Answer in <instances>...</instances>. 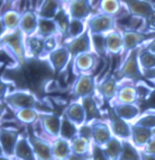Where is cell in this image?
<instances>
[{
	"label": "cell",
	"instance_id": "8fae6325",
	"mask_svg": "<svg viewBox=\"0 0 155 160\" xmlns=\"http://www.w3.org/2000/svg\"><path fill=\"white\" fill-rule=\"evenodd\" d=\"M131 16L148 20L155 13V8L151 0H120Z\"/></svg>",
	"mask_w": 155,
	"mask_h": 160
},
{
	"label": "cell",
	"instance_id": "ba28073f",
	"mask_svg": "<svg viewBox=\"0 0 155 160\" xmlns=\"http://www.w3.org/2000/svg\"><path fill=\"white\" fill-rule=\"evenodd\" d=\"M98 57L94 52L84 53L72 58V70L73 73L80 75H92V71L96 68L98 62Z\"/></svg>",
	"mask_w": 155,
	"mask_h": 160
},
{
	"label": "cell",
	"instance_id": "9a60e30c",
	"mask_svg": "<svg viewBox=\"0 0 155 160\" xmlns=\"http://www.w3.org/2000/svg\"><path fill=\"white\" fill-rule=\"evenodd\" d=\"M27 137L33 147L34 153H35L37 160H55L50 142L43 139L42 137L36 136L34 133H29Z\"/></svg>",
	"mask_w": 155,
	"mask_h": 160
},
{
	"label": "cell",
	"instance_id": "f1b7e54d",
	"mask_svg": "<svg viewBox=\"0 0 155 160\" xmlns=\"http://www.w3.org/2000/svg\"><path fill=\"white\" fill-rule=\"evenodd\" d=\"M21 19H22V13L19 12L16 9H10L6 11L5 13L1 14V20L0 23L5 25L7 29V32H13L16 30L20 29Z\"/></svg>",
	"mask_w": 155,
	"mask_h": 160
},
{
	"label": "cell",
	"instance_id": "ab89813d",
	"mask_svg": "<svg viewBox=\"0 0 155 160\" xmlns=\"http://www.w3.org/2000/svg\"><path fill=\"white\" fill-rule=\"evenodd\" d=\"M93 51L98 56H107L106 34H91Z\"/></svg>",
	"mask_w": 155,
	"mask_h": 160
},
{
	"label": "cell",
	"instance_id": "cb8c5ba5",
	"mask_svg": "<svg viewBox=\"0 0 155 160\" xmlns=\"http://www.w3.org/2000/svg\"><path fill=\"white\" fill-rule=\"evenodd\" d=\"M63 5L59 0H42L40 5L36 8L35 11L42 18L55 19L62 10Z\"/></svg>",
	"mask_w": 155,
	"mask_h": 160
},
{
	"label": "cell",
	"instance_id": "f5cc1de1",
	"mask_svg": "<svg viewBox=\"0 0 155 160\" xmlns=\"http://www.w3.org/2000/svg\"><path fill=\"white\" fill-rule=\"evenodd\" d=\"M0 160H14V159H10V158L5 157V156H1V157H0Z\"/></svg>",
	"mask_w": 155,
	"mask_h": 160
},
{
	"label": "cell",
	"instance_id": "5b68a950",
	"mask_svg": "<svg viewBox=\"0 0 155 160\" xmlns=\"http://www.w3.org/2000/svg\"><path fill=\"white\" fill-rule=\"evenodd\" d=\"M87 29L91 34H107L113 30L117 29V20L115 17L108 14L92 13L91 17L87 20Z\"/></svg>",
	"mask_w": 155,
	"mask_h": 160
},
{
	"label": "cell",
	"instance_id": "836d02e7",
	"mask_svg": "<svg viewBox=\"0 0 155 160\" xmlns=\"http://www.w3.org/2000/svg\"><path fill=\"white\" fill-rule=\"evenodd\" d=\"M13 113H14V118L21 124H25V125L34 124L36 121L40 120V114H42L36 109H21L13 112Z\"/></svg>",
	"mask_w": 155,
	"mask_h": 160
},
{
	"label": "cell",
	"instance_id": "2e32d148",
	"mask_svg": "<svg viewBox=\"0 0 155 160\" xmlns=\"http://www.w3.org/2000/svg\"><path fill=\"white\" fill-rule=\"evenodd\" d=\"M62 115H57L55 113H43L40 114V123L43 131L49 135L53 139L60 137Z\"/></svg>",
	"mask_w": 155,
	"mask_h": 160
},
{
	"label": "cell",
	"instance_id": "d590c367",
	"mask_svg": "<svg viewBox=\"0 0 155 160\" xmlns=\"http://www.w3.org/2000/svg\"><path fill=\"white\" fill-rule=\"evenodd\" d=\"M72 152L78 155H91L92 142L82 136L78 135L70 142Z\"/></svg>",
	"mask_w": 155,
	"mask_h": 160
},
{
	"label": "cell",
	"instance_id": "7c38bea8",
	"mask_svg": "<svg viewBox=\"0 0 155 160\" xmlns=\"http://www.w3.org/2000/svg\"><path fill=\"white\" fill-rule=\"evenodd\" d=\"M63 45H66L68 47L69 52L72 55V58L78 55H80V54L94 52L93 45H92L91 33L89 32V29H87V31L84 34H82L79 38H72V40H69L67 42H64Z\"/></svg>",
	"mask_w": 155,
	"mask_h": 160
},
{
	"label": "cell",
	"instance_id": "c3c4849f",
	"mask_svg": "<svg viewBox=\"0 0 155 160\" xmlns=\"http://www.w3.org/2000/svg\"><path fill=\"white\" fill-rule=\"evenodd\" d=\"M144 77L148 78V79H151V80H155V70L148 71V72L144 73Z\"/></svg>",
	"mask_w": 155,
	"mask_h": 160
},
{
	"label": "cell",
	"instance_id": "83f0119b",
	"mask_svg": "<svg viewBox=\"0 0 155 160\" xmlns=\"http://www.w3.org/2000/svg\"><path fill=\"white\" fill-rule=\"evenodd\" d=\"M139 93L135 88V86L131 85H124L120 86L119 90H118L117 97L115 100L111 101L110 104L113 103H127V104H134V103H139Z\"/></svg>",
	"mask_w": 155,
	"mask_h": 160
},
{
	"label": "cell",
	"instance_id": "9c48e42d",
	"mask_svg": "<svg viewBox=\"0 0 155 160\" xmlns=\"http://www.w3.org/2000/svg\"><path fill=\"white\" fill-rule=\"evenodd\" d=\"M72 59V55L69 52L66 45H60L58 48L51 52L44 60L48 62L54 73H59L67 68L70 60Z\"/></svg>",
	"mask_w": 155,
	"mask_h": 160
},
{
	"label": "cell",
	"instance_id": "f35d334b",
	"mask_svg": "<svg viewBox=\"0 0 155 160\" xmlns=\"http://www.w3.org/2000/svg\"><path fill=\"white\" fill-rule=\"evenodd\" d=\"M131 123L154 131L155 129V110L146 109L145 111H144V113H141L139 118H137Z\"/></svg>",
	"mask_w": 155,
	"mask_h": 160
},
{
	"label": "cell",
	"instance_id": "5bb4252c",
	"mask_svg": "<svg viewBox=\"0 0 155 160\" xmlns=\"http://www.w3.org/2000/svg\"><path fill=\"white\" fill-rule=\"evenodd\" d=\"M25 55L26 59H43L45 58V38L42 36L31 35L25 38Z\"/></svg>",
	"mask_w": 155,
	"mask_h": 160
},
{
	"label": "cell",
	"instance_id": "1f68e13d",
	"mask_svg": "<svg viewBox=\"0 0 155 160\" xmlns=\"http://www.w3.org/2000/svg\"><path fill=\"white\" fill-rule=\"evenodd\" d=\"M124 8V7L122 6L120 0H102L98 6L97 12L117 18L122 12Z\"/></svg>",
	"mask_w": 155,
	"mask_h": 160
},
{
	"label": "cell",
	"instance_id": "ffe728a7",
	"mask_svg": "<svg viewBox=\"0 0 155 160\" xmlns=\"http://www.w3.org/2000/svg\"><path fill=\"white\" fill-rule=\"evenodd\" d=\"M38 22H40V16H38L35 10H30V11L22 13L20 30L24 34L25 38L35 35L37 33Z\"/></svg>",
	"mask_w": 155,
	"mask_h": 160
},
{
	"label": "cell",
	"instance_id": "7bdbcfd3",
	"mask_svg": "<svg viewBox=\"0 0 155 160\" xmlns=\"http://www.w3.org/2000/svg\"><path fill=\"white\" fill-rule=\"evenodd\" d=\"M142 152L148 153V155H155V135L144 146V148L142 149Z\"/></svg>",
	"mask_w": 155,
	"mask_h": 160
},
{
	"label": "cell",
	"instance_id": "3957f363",
	"mask_svg": "<svg viewBox=\"0 0 155 160\" xmlns=\"http://www.w3.org/2000/svg\"><path fill=\"white\" fill-rule=\"evenodd\" d=\"M1 103H5L13 112L21 109H36L40 111V107L42 105L40 99L27 89L12 90L1 100Z\"/></svg>",
	"mask_w": 155,
	"mask_h": 160
},
{
	"label": "cell",
	"instance_id": "484cf974",
	"mask_svg": "<svg viewBox=\"0 0 155 160\" xmlns=\"http://www.w3.org/2000/svg\"><path fill=\"white\" fill-rule=\"evenodd\" d=\"M16 160H37L27 135H21L14 151Z\"/></svg>",
	"mask_w": 155,
	"mask_h": 160
},
{
	"label": "cell",
	"instance_id": "f6af8a7d",
	"mask_svg": "<svg viewBox=\"0 0 155 160\" xmlns=\"http://www.w3.org/2000/svg\"><path fill=\"white\" fill-rule=\"evenodd\" d=\"M145 104H146V107H148V109L155 110V88L152 91V93L148 96V98L145 100Z\"/></svg>",
	"mask_w": 155,
	"mask_h": 160
},
{
	"label": "cell",
	"instance_id": "816d5d0a",
	"mask_svg": "<svg viewBox=\"0 0 155 160\" xmlns=\"http://www.w3.org/2000/svg\"><path fill=\"white\" fill-rule=\"evenodd\" d=\"M3 1H6V2H8V3H10V5L12 6V3H14L16 1V0H3Z\"/></svg>",
	"mask_w": 155,
	"mask_h": 160
},
{
	"label": "cell",
	"instance_id": "603a6c76",
	"mask_svg": "<svg viewBox=\"0 0 155 160\" xmlns=\"http://www.w3.org/2000/svg\"><path fill=\"white\" fill-rule=\"evenodd\" d=\"M63 115H66L69 120L72 121L79 127L87 123V116H85L84 108H83L82 103L80 102V100L72 101L66 108V111H64Z\"/></svg>",
	"mask_w": 155,
	"mask_h": 160
},
{
	"label": "cell",
	"instance_id": "6da1fadb",
	"mask_svg": "<svg viewBox=\"0 0 155 160\" xmlns=\"http://www.w3.org/2000/svg\"><path fill=\"white\" fill-rule=\"evenodd\" d=\"M1 48L19 65L24 67L27 62L25 55V36L20 29L13 32H8L1 36Z\"/></svg>",
	"mask_w": 155,
	"mask_h": 160
},
{
	"label": "cell",
	"instance_id": "d4e9b609",
	"mask_svg": "<svg viewBox=\"0 0 155 160\" xmlns=\"http://www.w3.org/2000/svg\"><path fill=\"white\" fill-rule=\"evenodd\" d=\"M79 100L84 108L85 116H87V123L85 124H90V123L94 122L96 120H102V112H101L95 97H85V98L79 99Z\"/></svg>",
	"mask_w": 155,
	"mask_h": 160
},
{
	"label": "cell",
	"instance_id": "bcb514c9",
	"mask_svg": "<svg viewBox=\"0 0 155 160\" xmlns=\"http://www.w3.org/2000/svg\"><path fill=\"white\" fill-rule=\"evenodd\" d=\"M101 1H102V0H89L90 5H91V7H92V10H94V9L97 10Z\"/></svg>",
	"mask_w": 155,
	"mask_h": 160
},
{
	"label": "cell",
	"instance_id": "52a82bcc",
	"mask_svg": "<svg viewBox=\"0 0 155 160\" xmlns=\"http://www.w3.org/2000/svg\"><path fill=\"white\" fill-rule=\"evenodd\" d=\"M21 134L19 131L10 127H1L0 129V149L1 156L14 159V151ZM16 160V159H14Z\"/></svg>",
	"mask_w": 155,
	"mask_h": 160
},
{
	"label": "cell",
	"instance_id": "ac0fdd59",
	"mask_svg": "<svg viewBox=\"0 0 155 160\" xmlns=\"http://www.w3.org/2000/svg\"><path fill=\"white\" fill-rule=\"evenodd\" d=\"M66 10L70 19L87 21L92 14V7L89 0H72L66 6Z\"/></svg>",
	"mask_w": 155,
	"mask_h": 160
},
{
	"label": "cell",
	"instance_id": "b9f144b4",
	"mask_svg": "<svg viewBox=\"0 0 155 160\" xmlns=\"http://www.w3.org/2000/svg\"><path fill=\"white\" fill-rule=\"evenodd\" d=\"M79 136L87 138L92 142V126L91 124H84L79 127Z\"/></svg>",
	"mask_w": 155,
	"mask_h": 160
},
{
	"label": "cell",
	"instance_id": "4dcf8cb0",
	"mask_svg": "<svg viewBox=\"0 0 155 160\" xmlns=\"http://www.w3.org/2000/svg\"><path fill=\"white\" fill-rule=\"evenodd\" d=\"M87 31V23L85 20H80V19H70L68 25V30L66 33V41L72 40V38H79L82 34H84Z\"/></svg>",
	"mask_w": 155,
	"mask_h": 160
},
{
	"label": "cell",
	"instance_id": "e575fe53",
	"mask_svg": "<svg viewBox=\"0 0 155 160\" xmlns=\"http://www.w3.org/2000/svg\"><path fill=\"white\" fill-rule=\"evenodd\" d=\"M79 135V126L70 121L66 115L61 118V128H60V137L69 142Z\"/></svg>",
	"mask_w": 155,
	"mask_h": 160
},
{
	"label": "cell",
	"instance_id": "30bf717a",
	"mask_svg": "<svg viewBox=\"0 0 155 160\" xmlns=\"http://www.w3.org/2000/svg\"><path fill=\"white\" fill-rule=\"evenodd\" d=\"M108 122L110 129L113 132V135L115 137H118L122 140H130L131 139V123L124 120L120 116H118L115 113L113 109H109L108 111Z\"/></svg>",
	"mask_w": 155,
	"mask_h": 160
},
{
	"label": "cell",
	"instance_id": "7402d4cb",
	"mask_svg": "<svg viewBox=\"0 0 155 160\" xmlns=\"http://www.w3.org/2000/svg\"><path fill=\"white\" fill-rule=\"evenodd\" d=\"M111 109L115 111L118 116H120L124 120L128 122H132L137 118H139L141 114V108L138 103L134 104H127V103H113Z\"/></svg>",
	"mask_w": 155,
	"mask_h": 160
},
{
	"label": "cell",
	"instance_id": "8992f818",
	"mask_svg": "<svg viewBox=\"0 0 155 160\" xmlns=\"http://www.w3.org/2000/svg\"><path fill=\"white\" fill-rule=\"evenodd\" d=\"M97 93V83L95 78L92 75L78 76L71 88V94L73 98L82 99L85 97L96 96Z\"/></svg>",
	"mask_w": 155,
	"mask_h": 160
},
{
	"label": "cell",
	"instance_id": "e0dca14e",
	"mask_svg": "<svg viewBox=\"0 0 155 160\" xmlns=\"http://www.w3.org/2000/svg\"><path fill=\"white\" fill-rule=\"evenodd\" d=\"M119 88V80L116 78L115 75L108 76L97 83V92L102 98L107 100L109 103L115 100Z\"/></svg>",
	"mask_w": 155,
	"mask_h": 160
},
{
	"label": "cell",
	"instance_id": "8d00e7d4",
	"mask_svg": "<svg viewBox=\"0 0 155 160\" xmlns=\"http://www.w3.org/2000/svg\"><path fill=\"white\" fill-rule=\"evenodd\" d=\"M104 149L111 160H119L124 149V140L113 136V138L105 145Z\"/></svg>",
	"mask_w": 155,
	"mask_h": 160
},
{
	"label": "cell",
	"instance_id": "ee69618b",
	"mask_svg": "<svg viewBox=\"0 0 155 160\" xmlns=\"http://www.w3.org/2000/svg\"><path fill=\"white\" fill-rule=\"evenodd\" d=\"M66 160H92L91 155H78V153L71 152V155Z\"/></svg>",
	"mask_w": 155,
	"mask_h": 160
},
{
	"label": "cell",
	"instance_id": "f907efd6",
	"mask_svg": "<svg viewBox=\"0 0 155 160\" xmlns=\"http://www.w3.org/2000/svg\"><path fill=\"white\" fill-rule=\"evenodd\" d=\"M59 1L62 3V5H68L70 1H72V0H59Z\"/></svg>",
	"mask_w": 155,
	"mask_h": 160
},
{
	"label": "cell",
	"instance_id": "277c9868",
	"mask_svg": "<svg viewBox=\"0 0 155 160\" xmlns=\"http://www.w3.org/2000/svg\"><path fill=\"white\" fill-rule=\"evenodd\" d=\"M124 41V53L121 55V60L133 49L143 47L150 41L155 38V31L153 32H141V31H122Z\"/></svg>",
	"mask_w": 155,
	"mask_h": 160
},
{
	"label": "cell",
	"instance_id": "74e56055",
	"mask_svg": "<svg viewBox=\"0 0 155 160\" xmlns=\"http://www.w3.org/2000/svg\"><path fill=\"white\" fill-rule=\"evenodd\" d=\"M119 160H143L142 152L131 140H124V149Z\"/></svg>",
	"mask_w": 155,
	"mask_h": 160
},
{
	"label": "cell",
	"instance_id": "60d3db41",
	"mask_svg": "<svg viewBox=\"0 0 155 160\" xmlns=\"http://www.w3.org/2000/svg\"><path fill=\"white\" fill-rule=\"evenodd\" d=\"M91 156H92V160H111L109 158V156L107 155L104 147L98 146V145H95L93 142H92Z\"/></svg>",
	"mask_w": 155,
	"mask_h": 160
},
{
	"label": "cell",
	"instance_id": "44dd1931",
	"mask_svg": "<svg viewBox=\"0 0 155 160\" xmlns=\"http://www.w3.org/2000/svg\"><path fill=\"white\" fill-rule=\"evenodd\" d=\"M154 131L131 123V142L139 149H143L148 140L154 136Z\"/></svg>",
	"mask_w": 155,
	"mask_h": 160
},
{
	"label": "cell",
	"instance_id": "d6986e66",
	"mask_svg": "<svg viewBox=\"0 0 155 160\" xmlns=\"http://www.w3.org/2000/svg\"><path fill=\"white\" fill-rule=\"evenodd\" d=\"M124 48V41L122 31L115 29L106 34L107 55H122Z\"/></svg>",
	"mask_w": 155,
	"mask_h": 160
},
{
	"label": "cell",
	"instance_id": "f546056e",
	"mask_svg": "<svg viewBox=\"0 0 155 160\" xmlns=\"http://www.w3.org/2000/svg\"><path fill=\"white\" fill-rule=\"evenodd\" d=\"M51 148H53L55 160H66L72 152L70 142L61 137H58L53 140Z\"/></svg>",
	"mask_w": 155,
	"mask_h": 160
},
{
	"label": "cell",
	"instance_id": "4fadbf2b",
	"mask_svg": "<svg viewBox=\"0 0 155 160\" xmlns=\"http://www.w3.org/2000/svg\"><path fill=\"white\" fill-rule=\"evenodd\" d=\"M90 124L92 126V142L98 146L105 147V145L114 136L108 122L103 120H96Z\"/></svg>",
	"mask_w": 155,
	"mask_h": 160
},
{
	"label": "cell",
	"instance_id": "681fc988",
	"mask_svg": "<svg viewBox=\"0 0 155 160\" xmlns=\"http://www.w3.org/2000/svg\"><path fill=\"white\" fill-rule=\"evenodd\" d=\"M142 157H143V160H155V155H148V153L142 152Z\"/></svg>",
	"mask_w": 155,
	"mask_h": 160
},
{
	"label": "cell",
	"instance_id": "4316f807",
	"mask_svg": "<svg viewBox=\"0 0 155 160\" xmlns=\"http://www.w3.org/2000/svg\"><path fill=\"white\" fill-rule=\"evenodd\" d=\"M36 34L44 38H50V36H63L60 31L59 24L55 19L42 18V17H40L38 30Z\"/></svg>",
	"mask_w": 155,
	"mask_h": 160
},
{
	"label": "cell",
	"instance_id": "7dc6e473",
	"mask_svg": "<svg viewBox=\"0 0 155 160\" xmlns=\"http://www.w3.org/2000/svg\"><path fill=\"white\" fill-rule=\"evenodd\" d=\"M145 47H146L148 49H150L151 52L155 53V38H153L152 41H150V42H148V44L145 45Z\"/></svg>",
	"mask_w": 155,
	"mask_h": 160
},
{
	"label": "cell",
	"instance_id": "d6a6232c",
	"mask_svg": "<svg viewBox=\"0 0 155 160\" xmlns=\"http://www.w3.org/2000/svg\"><path fill=\"white\" fill-rule=\"evenodd\" d=\"M139 62L143 73L155 70V53L151 52L145 46L141 47L139 52Z\"/></svg>",
	"mask_w": 155,
	"mask_h": 160
},
{
	"label": "cell",
	"instance_id": "7a4b0ae2",
	"mask_svg": "<svg viewBox=\"0 0 155 160\" xmlns=\"http://www.w3.org/2000/svg\"><path fill=\"white\" fill-rule=\"evenodd\" d=\"M140 48L133 49L120 62L117 70L114 73L118 80H129L138 82L142 80V78H145L139 62Z\"/></svg>",
	"mask_w": 155,
	"mask_h": 160
}]
</instances>
